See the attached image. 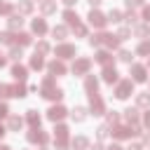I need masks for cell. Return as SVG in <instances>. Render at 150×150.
<instances>
[{
	"mask_svg": "<svg viewBox=\"0 0 150 150\" xmlns=\"http://www.w3.org/2000/svg\"><path fill=\"white\" fill-rule=\"evenodd\" d=\"M87 2H89V7H91V9H94V7H98V5H101V2H103V0H87Z\"/></svg>",
	"mask_w": 150,
	"mask_h": 150,
	"instance_id": "cell-49",
	"label": "cell"
},
{
	"mask_svg": "<svg viewBox=\"0 0 150 150\" xmlns=\"http://www.w3.org/2000/svg\"><path fill=\"white\" fill-rule=\"evenodd\" d=\"M52 35H54L56 40H63V38L68 35V28H66V26H54V28H52Z\"/></svg>",
	"mask_w": 150,
	"mask_h": 150,
	"instance_id": "cell-29",
	"label": "cell"
},
{
	"mask_svg": "<svg viewBox=\"0 0 150 150\" xmlns=\"http://www.w3.org/2000/svg\"><path fill=\"white\" fill-rule=\"evenodd\" d=\"M42 12H45V14H54V12H56V2L45 0V2H42Z\"/></svg>",
	"mask_w": 150,
	"mask_h": 150,
	"instance_id": "cell-31",
	"label": "cell"
},
{
	"mask_svg": "<svg viewBox=\"0 0 150 150\" xmlns=\"http://www.w3.org/2000/svg\"><path fill=\"white\" fill-rule=\"evenodd\" d=\"M5 134H7V129H5V127H2V124H0V138H2V136H5Z\"/></svg>",
	"mask_w": 150,
	"mask_h": 150,
	"instance_id": "cell-56",
	"label": "cell"
},
{
	"mask_svg": "<svg viewBox=\"0 0 150 150\" xmlns=\"http://www.w3.org/2000/svg\"><path fill=\"white\" fill-rule=\"evenodd\" d=\"M23 127V120L19 117V115H9V120H7V129L9 131H19Z\"/></svg>",
	"mask_w": 150,
	"mask_h": 150,
	"instance_id": "cell-14",
	"label": "cell"
},
{
	"mask_svg": "<svg viewBox=\"0 0 150 150\" xmlns=\"http://www.w3.org/2000/svg\"><path fill=\"white\" fill-rule=\"evenodd\" d=\"M108 21H112V23H120V21H122V12H120V9H110V14H108Z\"/></svg>",
	"mask_w": 150,
	"mask_h": 150,
	"instance_id": "cell-32",
	"label": "cell"
},
{
	"mask_svg": "<svg viewBox=\"0 0 150 150\" xmlns=\"http://www.w3.org/2000/svg\"><path fill=\"white\" fill-rule=\"evenodd\" d=\"M12 9H14V5H12V2H2V0H0V14H2V16L12 14Z\"/></svg>",
	"mask_w": 150,
	"mask_h": 150,
	"instance_id": "cell-35",
	"label": "cell"
},
{
	"mask_svg": "<svg viewBox=\"0 0 150 150\" xmlns=\"http://www.w3.org/2000/svg\"><path fill=\"white\" fill-rule=\"evenodd\" d=\"M63 19H66V23H68V26L80 23V16H77V12H73V9H66V12H63Z\"/></svg>",
	"mask_w": 150,
	"mask_h": 150,
	"instance_id": "cell-20",
	"label": "cell"
},
{
	"mask_svg": "<svg viewBox=\"0 0 150 150\" xmlns=\"http://www.w3.org/2000/svg\"><path fill=\"white\" fill-rule=\"evenodd\" d=\"M143 145H150V134H145V136H143Z\"/></svg>",
	"mask_w": 150,
	"mask_h": 150,
	"instance_id": "cell-54",
	"label": "cell"
},
{
	"mask_svg": "<svg viewBox=\"0 0 150 150\" xmlns=\"http://www.w3.org/2000/svg\"><path fill=\"white\" fill-rule=\"evenodd\" d=\"M56 138H68V127L66 124H56Z\"/></svg>",
	"mask_w": 150,
	"mask_h": 150,
	"instance_id": "cell-33",
	"label": "cell"
},
{
	"mask_svg": "<svg viewBox=\"0 0 150 150\" xmlns=\"http://www.w3.org/2000/svg\"><path fill=\"white\" fill-rule=\"evenodd\" d=\"M129 35H131V30H129V28H120V33H117V38H120V42H122V40H127Z\"/></svg>",
	"mask_w": 150,
	"mask_h": 150,
	"instance_id": "cell-44",
	"label": "cell"
},
{
	"mask_svg": "<svg viewBox=\"0 0 150 150\" xmlns=\"http://www.w3.org/2000/svg\"><path fill=\"white\" fill-rule=\"evenodd\" d=\"M14 42L19 47H28L33 42V38H30V33H19V35H14Z\"/></svg>",
	"mask_w": 150,
	"mask_h": 150,
	"instance_id": "cell-17",
	"label": "cell"
},
{
	"mask_svg": "<svg viewBox=\"0 0 150 150\" xmlns=\"http://www.w3.org/2000/svg\"><path fill=\"white\" fill-rule=\"evenodd\" d=\"M131 80H134V82H145V80H148L145 66H138V63H134V66H131Z\"/></svg>",
	"mask_w": 150,
	"mask_h": 150,
	"instance_id": "cell-10",
	"label": "cell"
},
{
	"mask_svg": "<svg viewBox=\"0 0 150 150\" xmlns=\"http://www.w3.org/2000/svg\"><path fill=\"white\" fill-rule=\"evenodd\" d=\"M124 120H127L129 124H136V122L141 120V115H138L136 108H127V110H124Z\"/></svg>",
	"mask_w": 150,
	"mask_h": 150,
	"instance_id": "cell-19",
	"label": "cell"
},
{
	"mask_svg": "<svg viewBox=\"0 0 150 150\" xmlns=\"http://www.w3.org/2000/svg\"><path fill=\"white\" fill-rule=\"evenodd\" d=\"M143 19L150 21V7H143Z\"/></svg>",
	"mask_w": 150,
	"mask_h": 150,
	"instance_id": "cell-50",
	"label": "cell"
},
{
	"mask_svg": "<svg viewBox=\"0 0 150 150\" xmlns=\"http://www.w3.org/2000/svg\"><path fill=\"white\" fill-rule=\"evenodd\" d=\"M56 56H59V59H70V56H75V45H68V42L59 45V47H56Z\"/></svg>",
	"mask_w": 150,
	"mask_h": 150,
	"instance_id": "cell-8",
	"label": "cell"
},
{
	"mask_svg": "<svg viewBox=\"0 0 150 150\" xmlns=\"http://www.w3.org/2000/svg\"><path fill=\"white\" fill-rule=\"evenodd\" d=\"M35 52H38V54H47V52H49V45H47V42H38V49H35Z\"/></svg>",
	"mask_w": 150,
	"mask_h": 150,
	"instance_id": "cell-45",
	"label": "cell"
},
{
	"mask_svg": "<svg viewBox=\"0 0 150 150\" xmlns=\"http://www.w3.org/2000/svg\"><path fill=\"white\" fill-rule=\"evenodd\" d=\"M9 59L19 61V59H21V47H12V52H9Z\"/></svg>",
	"mask_w": 150,
	"mask_h": 150,
	"instance_id": "cell-42",
	"label": "cell"
},
{
	"mask_svg": "<svg viewBox=\"0 0 150 150\" xmlns=\"http://www.w3.org/2000/svg\"><path fill=\"white\" fill-rule=\"evenodd\" d=\"M30 68H33V70H42V68H45V59H42V54L35 52V56H30Z\"/></svg>",
	"mask_w": 150,
	"mask_h": 150,
	"instance_id": "cell-23",
	"label": "cell"
},
{
	"mask_svg": "<svg viewBox=\"0 0 150 150\" xmlns=\"http://www.w3.org/2000/svg\"><path fill=\"white\" fill-rule=\"evenodd\" d=\"M89 108H91V115H103V112H105V103H103V98L98 96V91L89 94Z\"/></svg>",
	"mask_w": 150,
	"mask_h": 150,
	"instance_id": "cell-5",
	"label": "cell"
},
{
	"mask_svg": "<svg viewBox=\"0 0 150 150\" xmlns=\"http://www.w3.org/2000/svg\"><path fill=\"white\" fill-rule=\"evenodd\" d=\"M47 117H49L52 122H59V120L66 117V108H63V105H52V108L47 110Z\"/></svg>",
	"mask_w": 150,
	"mask_h": 150,
	"instance_id": "cell-12",
	"label": "cell"
},
{
	"mask_svg": "<svg viewBox=\"0 0 150 150\" xmlns=\"http://www.w3.org/2000/svg\"><path fill=\"white\" fill-rule=\"evenodd\" d=\"M5 63H7V56H5V54H2V52H0V68H2V66H5Z\"/></svg>",
	"mask_w": 150,
	"mask_h": 150,
	"instance_id": "cell-53",
	"label": "cell"
},
{
	"mask_svg": "<svg viewBox=\"0 0 150 150\" xmlns=\"http://www.w3.org/2000/svg\"><path fill=\"white\" fill-rule=\"evenodd\" d=\"M127 150H143V145H141V143H131Z\"/></svg>",
	"mask_w": 150,
	"mask_h": 150,
	"instance_id": "cell-51",
	"label": "cell"
},
{
	"mask_svg": "<svg viewBox=\"0 0 150 150\" xmlns=\"http://www.w3.org/2000/svg\"><path fill=\"white\" fill-rule=\"evenodd\" d=\"M7 26H9L12 30H16V28H21V26H23V19H21V14H12V16L7 19Z\"/></svg>",
	"mask_w": 150,
	"mask_h": 150,
	"instance_id": "cell-21",
	"label": "cell"
},
{
	"mask_svg": "<svg viewBox=\"0 0 150 150\" xmlns=\"http://www.w3.org/2000/svg\"><path fill=\"white\" fill-rule=\"evenodd\" d=\"M108 134H110V131H108V124H101V127L96 129V136H98V138H105Z\"/></svg>",
	"mask_w": 150,
	"mask_h": 150,
	"instance_id": "cell-41",
	"label": "cell"
},
{
	"mask_svg": "<svg viewBox=\"0 0 150 150\" xmlns=\"http://www.w3.org/2000/svg\"><path fill=\"white\" fill-rule=\"evenodd\" d=\"M47 70H49V75H54V77H59V75H66V63H63V59H59V61H52V63L47 66Z\"/></svg>",
	"mask_w": 150,
	"mask_h": 150,
	"instance_id": "cell-9",
	"label": "cell"
},
{
	"mask_svg": "<svg viewBox=\"0 0 150 150\" xmlns=\"http://www.w3.org/2000/svg\"><path fill=\"white\" fill-rule=\"evenodd\" d=\"M91 150H105V148H103V143H94V145H91Z\"/></svg>",
	"mask_w": 150,
	"mask_h": 150,
	"instance_id": "cell-52",
	"label": "cell"
},
{
	"mask_svg": "<svg viewBox=\"0 0 150 150\" xmlns=\"http://www.w3.org/2000/svg\"><path fill=\"white\" fill-rule=\"evenodd\" d=\"M26 120H28L30 127H40V115H38V110H26Z\"/></svg>",
	"mask_w": 150,
	"mask_h": 150,
	"instance_id": "cell-26",
	"label": "cell"
},
{
	"mask_svg": "<svg viewBox=\"0 0 150 150\" xmlns=\"http://www.w3.org/2000/svg\"><path fill=\"white\" fill-rule=\"evenodd\" d=\"M117 122H120V115H117L115 110H112V112H108V124H112V127H115Z\"/></svg>",
	"mask_w": 150,
	"mask_h": 150,
	"instance_id": "cell-43",
	"label": "cell"
},
{
	"mask_svg": "<svg viewBox=\"0 0 150 150\" xmlns=\"http://www.w3.org/2000/svg\"><path fill=\"white\" fill-rule=\"evenodd\" d=\"M143 124H145V127H148V129H150V110H148V112H145V115H143Z\"/></svg>",
	"mask_w": 150,
	"mask_h": 150,
	"instance_id": "cell-48",
	"label": "cell"
},
{
	"mask_svg": "<svg viewBox=\"0 0 150 150\" xmlns=\"http://www.w3.org/2000/svg\"><path fill=\"white\" fill-rule=\"evenodd\" d=\"M103 45L110 47V49H115V47L120 45V38H117V35H108V33H103Z\"/></svg>",
	"mask_w": 150,
	"mask_h": 150,
	"instance_id": "cell-25",
	"label": "cell"
},
{
	"mask_svg": "<svg viewBox=\"0 0 150 150\" xmlns=\"http://www.w3.org/2000/svg\"><path fill=\"white\" fill-rule=\"evenodd\" d=\"M148 66H150V61H148Z\"/></svg>",
	"mask_w": 150,
	"mask_h": 150,
	"instance_id": "cell-60",
	"label": "cell"
},
{
	"mask_svg": "<svg viewBox=\"0 0 150 150\" xmlns=\"http://www.w3.org/2000/svg\"><path fill=\"white\" fill-rule=\"evenodd\" d=\"M73 30H75V35H80V38H84V35H87V26H82V23H75V26H73Z\"/></svg>",
	"mask_w": 150,
	"mask_h": 150,
	"instance_id": "cell-39",
	"label": "cell"
},
{
	"mask_svg": "<svg viewBox=\"0 0 150 150\" xmlns=\"http://www.w3.org/2000/svg\"><path fill=\"white\" fill-rule=\"evenodd\" d=\"M84 89H87V94H94V91L98 89V80H96L94 75H87V77H84Z\"/></svg>",
	"mask_w": 150,
	"mask_h": 150,
	"instance_id": "cell-15",
	"label": "cell"
},
{
	"mask_svg": "<svg viewBox=\"0 0 150 150\" xmlns=\"http://www.w3.org/2000/svg\"><path fill=\"white\" fill-rule=\"evenodd\" d=\"M75 2H77V0H63V5H66V7H73Z\"/></svg>",
	"mask_w": 150,
	"mask_h": 150,
	"instance_id": "cell-55",
	"label": "cell"
},
{
	"mask_svg": "<svg viewBox=\"0 0 150 150\" xmlns=\"http://www.w3.org/2000/svg\"><path fill=\"white\" fill-rule=\"evenodd\" d=\"M0 42H2V45H12V42H14V35H12L9 30H5V33H0Z\"/></svg>",
	"mask_w": 150,
	"mask_h": 150,
	"instance_id": "cell-37",
	"label": "cell"
},
{
	"mask_svg": "<svg viewBox=\"0 0 150 150\" xmlns=\"http://www.w3.org/2000/svg\"><path fill=\"white\" fill-rule=\"evenodd\" d=\"M40 94H42L45 98H49V101H59V98H63V89L54 87V75H47V77L42 80V84H40Z\"/></svg>",
	"mask_w": 150,
	"mask_h": 150,
	"instance_id": "cell-1",
	"label": "cell"
},
{
	"mask_svg": "<svg viewBox=\"0 0 150 150\" xmlns=\"http://www.w3.org/2000/svg\"><path fill=\"white\" fill-rule=\"evenodd\" d=\"M103 82H108V84L120 82V73H117L112 66H105V68H103Z\"/></svg>",
	"mask_w": 150,
	"mask_h": 150,
	"instance_id": "cell-11",
	"label": "cell"
},
{
	"mask_svg": "<svg viewBox=\"0 0 150 150\" xmlns=\"http://www.w3.org/2000/svg\"><path fill=\"white\" fill-rule=\"evenodd\" d=\"M70 117H73L75 122H84V120H87V110H84L82 105H75L73 112H70Z\"/></svg>",
	"mask_w": 150,
	"mask_h": 150,
	"instance_id": "cell-18",
	"label": "cell"
},
{
	"mask_svg": "<svg viewBox=\"0 0 150 150\" xmlns=\"http://www.w3.org/2000/svg\"><path fill=\"white\" fill-rule=\"evenodd\" d=\"M30 9H33V2H30V0H21V2H19V12H21V14H28Z\"/></svg>",
	"mask_w": 150,
	"mask_h": 150,
	"instance_id": "cell-34",
	"label": "cell"
},
{
	"mask_svg": "<svg viewBox=\"0 0 150 150\" xmlns=\"http://www.w3.org/2000/svg\"><path fill=\"white\" fill-rule=\"evenodd\" d=\"M9 96L23 98V96H26V87H23V84H12V87H9Z\"/></svg>",
	"mask_w": 150,
	"mask_h": 150,
	"instance_id": "cell-24",
	"label": "cell"
},
{
	"mask_svg": "<svg viewBox=\"0 0 150 150\" xmlns=\"http://www.w3.org/2000/svg\"><path fill=\"white\" fill-rule=\"evenodd\" d=\"M26 138H28L30 143H40V145H47V141H49V134H47V131H42L40 127H33V129L26 134Z\"/></svg>",
	"mask_w": 150,
	"mask_h": 150,
	"instance_id": "cell-4",
	"label": "cell"
},
{
	"mask_svg": "<svg viewBox=\"0 0 150 150\" xmlns=\"http://www.w3.org/2000/svg\"><path fill=\"white\" fill-rule=\"evenodd\" d=\"M117 59H120V61H124V63H131V59H134V56H131V52H127V49H122V52L117 54Z\"/></svg>",
	"mask_w": 150,
	"mask_h": 150,
	"instance_id": "cell-38",
	"label": "cell"
},
{
	"mask_svg": "<svg viewBox=\"0 0 150 150\" xmlns=\"http://www.w3.org/2000/svg\"><path fill=\"white\" fill-rule=\"evenodd\" d=\"M0 150H12V148L9 145H0Z\"/></svg>",
	"mask_w": 150,
	"mask_h": 150,
	"instance_id": "cell-58",
	"label": "cell"
},
{
	"mask_svg": "<svg viewBox=\"0 0 150 150\" xmlns=\"http://www.w3.org/2000/svg\"><path fill=\"white\" fill-rule=\"evenodd\" d=\"M108 150H122V148H120V145H110Z\"/></svg>",
	"mask_w": 150,
	"mask_h": 150,
	"instance_id": "cell-57",
	"label": "cell"
},
{
	"mask_svg": "<svg viewBox=\"0 0 150 150\" xmlns=\"http://www.w3.org/2000/svg\"><path fill=\"white\" fill-rule=\"evenodd\" d=\"M89 45H91V47H98V45H103V33H96V35H91V38H89Z\"/></svg>",
	"mask_w": 150,
	"mask_h": 150,
	"instance_id": "cell-36",
	"label": "cell"
},
{
	"mask_svg": "<svg viewBox=\"0 0 150 150\" xmlns=\"http://www.w3.org/2000/svg\"><path fill=\"white\" fill-rule=\"evenodd\" d=\"M136 103H138L141 108H150V91L138 94V96H136Z\"/></svg>",
	"mask_w": 150,
	"mask_h": 150,
	"instance_id": "cell-28",
	"label": "cell"
},
{
	"mask_svg": "<svg viewBox=\"0 0 150 150\" xmlns=\"http://www.w3.org/2000/svg\"><path fill=\"white\" fill-rule=\"evenodd\" d=\"M134 2H136V5H141V2H143V0H134Z\"/></svg>",
	"mask_w": 150,
	"mask_h": 150,
	"instance_id": "cell-59",
	"label": "cell"
},
{
	"mask_svg": "<svg viewBox=\"0 0 150 150\" xmlns=\"http://www.w3.org/2000/svg\"><path fill=\"white\" fill-rule=\"evenodd\" d=\"M87 145H89V138H87V136H75V138H73V148H75V150H84Z\"/></svg>",
	"mask_w": 150,
	"mask_h": 150,
	"instance_id": "cell-27",
	"label": "cell"
},
{
	"mask_svg": "<svg viewBox=\"0 0 150 150\" xmlns=\"http://www.w3.org/2000/svg\"><path fill=\"white\" fill-rule=\"evenodd\" d=\"M127 21H129V23H136V21H138V14H134V12L127 14Z\"/></svg>",
	"mask_w": 150,
	"mask_h": 150,
	"instance_id": "cell-47",
	"label": "cell"
},
{
	"mask_svg": "<svg viewBox=\"0 0 150 150\" xmlns=\"http://www.w3.org/2000/svg\"><path fill=\"white\" fill-rule=\"evenodd\" d=\"M112 138H117V141H122V138H131V136H136V134H141V127H112Z\"/></svg>",
	"mask_w": 150,
	"mask_h": 150,
	"instance_id": "cell-3",
	"label": "cell"
},
{
	"mask_svg": "<svg viewBox=\"0 0 150 150\" xmlns=\"http://www.w3.org/2000/svg\"><path fill=\"white\" fill-rule=\"evenodd\" d=\"M141 56H150V40H143L141 45H138V49H136Z\"/></svg>",
	"mask_w": 150,
	"mask_h": 150,
	"instance_id": "cell-30",
	"label": "cell"
},
{
	"mask_svg": "<svg viewBox=\"0 0 150 150\" xmlns=\"http://www.w3.org/2000/svg\"><path fill=\"white\" fill-rule=\"evenodd\" d=\"M134 33H136L138 38H145L150 30H148V26H136V28H134Z\"/></svg>",
	"mask_w": 150,
	"mask_h": 150,
	"instance_id": "cell-40",
	"label": "cell"
},
{
	"mask_svg": "<svg viewBox=\"0 0 150 150\" xmlns=\"http://www.w3.org/2000/svg\"><path fill=\"white\" fill-rule=\"evenodd\" d=\"M87 19H89V23H91V26H94V28H103V26H105V23H108V19H105V16H103V14H101V12H98V9H91V12H89V16H87Z\"/></svg>",
	"mask_w": 150,
	"mask_h": 150,
	"instance_id": "cell-7",
	"label": "cell"
},
{
	"mask_svg": "<svg viewBox=\"0 0 150 150\" xmlns=\"http://www.w3.org/2000/svg\"><path fill=\"white\" fill-rule=\"evenodd\" d=\"M89 68H91V61L89 59H75V63H73V75H87L89 73Z\"/></svg>",
	"mask_w": 150,
	"mask_h": 150,
	"instance_id": "cell-6",
	"label": "cell"
},
{
	"mask_svg": "<svg viewBox=\"0 0 150 150\" xmlns=\"http://www.w3.org/2000/svg\"><path fill=\"white\" fill-rule=\"evenodd\" d=\"M131 94H134V80H120L117 87H115V98L124 101V98H129Z\"/></svg>",
	"mask_w": 150,
	"mask_h": 150,
	"instance_id": "cell-2",
	"label": "cell"
},
{
	"mask_svg": "<svg viewBox=\"0 0 150 150\" xmlns=\"http://www.w3.org/2000/svg\"><path fill=\"white\" fill-rule=\"evenodd\" d=\"M96 61H98L101 66H110V63H112V56H110V52H105V49H101V52L96 54Z\"/></svg>",
	"mask_w": 150,
	"mask_h": 150,
	"instance_id": "cell-22",
	"label": "cell"
},
{
	"mask_svg": "<svg viewBox=\"0 0 150 150\" xmlns=\"http://www.w3.org/2000/svg\"><path fill=\"white\" fill-rule=\"evenodd\" d=\"M12 75H14V80L23 82V80L28 77V68H26V66H21V63H16V66L12 68Z\"/></svg>",
	"mask_w": 150,
	"mask_h": 150,
	"instance_id": "cell-13",
	"label": "cell"
},
{
	"mask_svg": "<svg viewBox=\"0 0 150 150\" xmlns=\"http://www.w3.org/2000/svg\"><path fill=\"white\" fill-rule=\"evenodd\" d=\"M33 33L45 35V33H47V21H45V19H33Z\"/></svg>",
	"mask_w": 150,
	"mask_h": 150,
	"instance_id": "cell-16",
	"label": "cell"
},
{
	"mask_svg": "<svg viewBox=\"0 0 150 150\" xmlns=\"http://www.w3.org/2000/svg\"><path fill=\"white\" fill-rule=\"evenodd\" d=\"M7 115H9V108H7L5 103H0V120H2V117H7Z\"/></svg>",
	"mask_w": 150,
	"mask_h": 150,
	"instance_id": "cell-46",
	"label": "cell"
}]
</instances>
